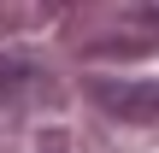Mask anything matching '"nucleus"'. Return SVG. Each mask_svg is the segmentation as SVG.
<instances>
[{"label": "nucleus", "mask_w": 159, "mask_h": 153, "mask_svg": "<svg viewBox=\"0 0 159 153\" xmlns=\"http://www.w3.org/2000/svg\"><path fill=\"white\" fill-rule=\"evenodd\" d=\"M12 83H18V88L30 83V65H24V59H0V88H12Z\"/></svg>", "instance_id": "2"}, {"label": "nucleus", "mask_w": 159, "mask_h": 153, "mask_svg": "<svg viewBox=\"0 0 159 153\" xmlns=\"http://www.w3.org/2000/svg\"><path fill=\"white\" fill-rule=\"evenodd\" d=\"M41 153H65V147H59V136H47V142H41Z\"/></svg>", "instance_id": "3"}, {"label": "nucleus", "mask_w": 159, "mask_h": 153, "mask_svg": "<svg viewBox=\"0 0 159 153\" xmlns=\"http://www.w3.org/2000/svg\"><path fill=\"white\" fill-rule=\"evenodd\" d=\"M89 94L112 112V118H124V124H153L159 112V88L142 77V83H124V77H94L89 83Z\"/></svg>", "instance_id": "1"}]
</instances>
